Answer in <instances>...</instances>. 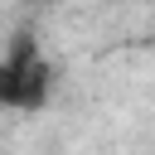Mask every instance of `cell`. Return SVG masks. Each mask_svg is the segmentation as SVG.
Segmentation results:
<instances>
[{
    "label": "cell",
    "mask_w": 155,
    "mask_h": 155,
    "mask_svg": "<svg viewBox=\"0 0 155 155\" xmlns=\"http://www.w3.org/2000/svg\"><path fill=\"white\" fill-rule=\"evenodd\" d=\"M53 92V63L39 48L34 34H15L5 58H0V107L10 111H39Z\"/></svg>",
    "instance_id": "cell-1"
}]
</instances>
